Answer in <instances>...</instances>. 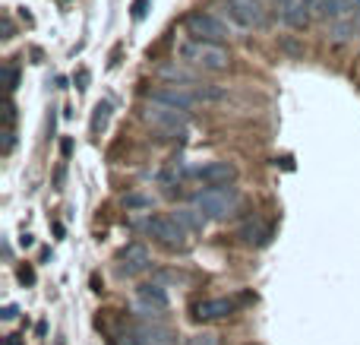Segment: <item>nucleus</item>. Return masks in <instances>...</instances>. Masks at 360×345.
<instances>
[{"instance_id": "obj_30", "label": "nucleus", "mask_w": 360, "mask_h": 345, "mask_svg": "<svg viewBox=\"0 0 360 345\" xmlns=\"http://www.w3.org/2000/svg\"><path fill=\"white\" fill-rule=\"evenodd\" d=\"M272 4H275V6H278V10H285V6H291V4H294V0H272Z\"/></svg>"}, {"instance_id": "obj_14", "label": "nucleus", "mask_w": 360, "mask_h": 345, "mask_svg": "<svg viewBox=\"0 0 360 345\" xmlns=\"http://www.w3.org/2000/svg\"><path fill=\"white\" fill-rule=\"evenodd\" d=\"M237 238L243 241V244H256V247H266L269 238H272V228L266 225V222L253 219V222H243L240 232H237Z\"/></svg>"}, {"instance_id": "obj_29", "label": "nucleus", "mask_w": 360, "mask_h": 345, "mask_svg": "<svg viewBox=\"0 0 360 345\" xmlns=\"http://www.w3.org/2000/svg\"><path fill=\"white\" fill-rule=\"evenodd\" d=\"M86 82H89V73L86 70H79V89H86Z\"/></svg>"}, {"instance_id": "obj_7", "label": "nucleus", "mask_w": 360, "mask_h": 345, "mask_svg": "<svg viewBox=\"0 0 360 345\" xmlns=\"http://www.w3.org/2000/svg\"><path fill=\"white\" fill-rule=\"evenodd\" d=\"M228 4V16L243 29H259L266 23V6L262 0H224Z\"/></svg>"}, {"instance_id": "obj_18", "label": "nucleus", "mask_w": 360, "mask_h": 345, "mask_svg": "<svg viewBox=\"0 0 360 345\" xmlns=\"http://www.w3.org/2000/svg\"><path fill=\"white\" fill-rule=\"evenodd\" d=\"M196 95L202 101H221L224 99V89L215 86V82H202V86H196Z\"/></svg>"}, {"instance_id": "obj_4", "label": "nucleus", "mask_w": 360, "mask_h": 345, "mask_svg": "<svg viewBox=\"0 0 360 345\" xmlns=\"http://www.w3.org/2000/svg\"><path fill=\"white\" fill-rule=\"evenodd\" d=\"M184 25H186V35L202 38V42H224V38L231 35V29H228L224 19H218L215 13H202V10L190 13V16L184 19Z\"/></svg>"}, {"instance_id": "obj_15", "label": "nucleus", "mask_w": 360, "mask_h": 345, "mask_svg": "<svg viewBox=\"0 0 360 345\" xmlns=\"http://www.w3.org/2000/svg\"><path fill=\"white\" fill-rule=\"evenodd\" d=\"M357 29H360V16L354 19V13H351V16H342V19H332L329 23V42L345 44L351 35H357Z\"/></svg>"}, {"instance_id": "obj_16", "label": "nucleus", "mask_w": 360, "mask_h": 345, "mask_svg": "<svg viewBox=\"0 0 360 345\" xmlns=\"http://www.w3.org/2000/svg\"><path fill=\"white\" fill-rule=\"evenodd\" d=\"M174 215L180 219V225H184L186 232H202V228H205V222H209L202 213H199L196 206H180Z\"/></svg>"}, {"instance_id": "obj_28", "label": "nucleus", "mask_w": 360, "mask_h": 345, "mask_svg": "<svg viewBox=\"0 0 360 345\" xmlns=\"http://www.w3.org/2000/svg\"><path fill=\"white\" fill-rule=\"evenodd\" d=\"M60 152H63V156H70V152H73V143H70V139H63V143H60Z\"/></svg>"}, {"instance_id": "obj_3", "label": "nucleus", "mask_w": 360, "mask_h": 345, "mask_svg": "<svg viewBox=\"0 0 360 345\" xmlns=\"http://www.w3.org/2000/svg\"><path fill=\"white\" fill-rule=\"evenodd\" d=\"M143 120L152 124L155 130H165V133H184L186 124H190V111H180V108H171V105H162V101H152L143 108Z\"/></svg>"}, {"instance_id": "obj_1", "label": "nucleus", "mask_w": 360, "mask_h": 345, "mask_svg": "<svg viewBox=\"0 0 360 345\" xmlns=\"http://www.w3.org/2000/svg\"><path fill=\"white\" fill-rule=\"evenodd\" d=\"M177 54L184 57L190 67H199V70H228L231 67V54L221 42H202V38H186L184 44L177 48Z\"/></svg>"}, {"instance_id": "obj_11", "label": "nucleus", "mask_w": 360, "mask_h": 345, "mask_svg": "<svg viewBox=\"0 0 360 345\" xmlns=\"http://www.w3.org/2000/svg\"><path fill=\"white\" fill-rule=\"evenodd\" d=\"M234 310H237L234 298H209V301L193 308V317H196V320H224V317H231Z\"/></svg>"}, {"instance_id": "obj_17", "label": "nucleus", "mask_w": 360, "mask_h": 345, "mask_svg": "<svg viewBox=\"0 0 360 345\" xmlns=\"http://www.w3.org/2000/svg\"><path fill=\"white\" fill-rule=\"evenodd\" d=\"M158 76H162V80H171V82H186V86H193V80H196L190 70L177 67V63H165V67L158 70Z\"/></svg>"}, {"instance_id": "obj_25", "label": "nucleus", "mask_w": 360, "mask_h": 345, "mask_svg": "<svg viewBox=\"0 0 360 345\" xmlns=\"http://www.w3.org/2000/svg\"><path fill=\"white\" fill-rule=\"evenodd\" d=\"M6 82H10V89H16V82H19L16 67H6Z\"/></svg>"}, {"instance_id": "obj_9", "label": "nucleus", "mask_w": 360, "mask_h": 345, "mask_svg": "<svg viewBox=\"0 0 360 345\" xmlns=\"http://www.w3.org/2000/svg\"><path fill=\"white\" fill-rule=\"evenodd\" d=\"M117 260H120V272H124V276H143V272L152 266L149 247H146V244H136V241H133V244H127L124 251H120Z\"/></svg>"}, {"instance_id": "obj_20", "label": "nucleus", "mask_w": 360, "mask_h": 345, "mask_svg": "<svg viewBox=\"0 0 360 345\" xmlns=\"http://www.w3.org/2000/svg\"><path fill=\"white\" fill-rule=\"evenodd\" d=\"M108 114H111V105H108V101H98V105H95V118H92V130L95 133L108 124Z\"/></svg>"}, {"instance_id": "obj_8", "label": "nucleus", "mask_w": 360, "mask_h": 345, "mask_svg": "<svg viewBox=\"0 0 360 345\" xmlns=\"http://www.w3.org/2000/svg\"><path fill=\"white\" fill-rule=\"evenodd\" d=\"M136 304H139V310H143L146 317H165V314H168V308H171L168 295H165V289H162L158 282L139 285V291H136Z\"/></svg>"}, {"instance_id": "obj_22", "label": "nucleus", "mask_w": 360, "mask_h": 345, "mask_svg": "<svg viewBox=\"0 0 360 345\" xmlns=\"http://www.w3.org/2000/svg\"><path fill=\"white\" fill-rule=\"evenodd\" d=\"M114 345H143V342H139V336L130 330V333H120V336H117V342H114Z\"/></svg>"}, {"instance_id": "obj_12", "label": "nucleus", "mask_w": 360, "mask_h": 345, "mask_svg": "<svg viewBox=\"0 0 360 345\" xmlns=\"http://www.w3.org/2000/svg\"><path fill=\"white\" fill-rule=\"evenodd\" d=\"M133 333L139 336V342L143 345H174V333H171L168 327H162V323L143 320V323L133 327Z\"/></svg>"}, {"instance_id": "obj_26", "label": "nucleus", "mask_w": 360, "mask_h": 345, "mask_svg": "<svg viewBox=\"0 0 360 345\" xmlns=\"http://www.w3.org/2000/svg\"><path fill=\"white\" fill-rule=\"evenodd\" d=\"M19 279H22L25 285H32V282H35V272H32L29 266H25V270H19Z\"/></svg>"}, {"instance_id": "obj_13", "label": "nucleus", "mask_w": 360, "mask_h": 345, "mask_svg": "<svg viewBox=\"0 0 360 345\" xmlns=\"http://www.w3.org/2000/svg\"><path fill=\"white\" fill-rule=\"evenodd\" d=\"M310 16H313V4L310 0H294L291 6H285L281 10V23L288 25V29H307L310 25Z\"/></svg>"}, {"instance_id": "obj_27", "label": "nucleus", "mask_w": 360, "mask_h": 345, "mask_svg": "<svg viewBox=\"0 0 360 345\" xmlns=\"http://www.w3.org/2000/svg\"><path fill=\"white\" fill-rule=\"evenodd\" d=\"M4 38H13V23H10V16H4Z\"/></svg>"}, {"instance_id": "obj_6", "label": "nucleus", "mask_w": 360, "mask_h": 345, "mask_svg": "<svg viewBox=\"0 0 360 345\" xmlns=\"http://www.w3.org/2000/svg\"><path fill=\"white\" fill-rule=\"evenodd\" d=\"M152 101H162V105H171V108H180V111H193L199 105V95L196 89H186V86H177V82H168V86H158L149 92Z\"/></svg>"}, {"instance_id": "obj_10", "label": "nucleus", "mask_w": 360, "mask_h": 345, "mask_svg": "<svg viewBox=\"0 0 360 345\" xmlns=\"http://www.w3.org/2000/svg\"><path fill=\"white\" fill-rule=\"evenodd\" d=\"M196 175L205 187H228V184H234L237 168L231 162H209L205 168H199Z\"/></svg>"}, {"instance_id": "obj_2", "label": "nucleus", "mask_w": 360, "mask_h": 345, "mask_svg": "<svg viewBox=\"0 0 360 345\" xmlns=\"http://www.w3.org/2000/svg\"><path fill=\"white\" fill-rule=\"evenodd\" d=\"M193 206L212 222H224L228 215H234V209L240 206V194L237 187H205L193 194Z\"/></svg>"}, {"instance_id": "obj_23", "label": "nucleus", "mask_w": 360, "mask_h": 345, "mask_svg": "<svg viewBox=\"0 0 360 345\" xmlns=\"http://www.w3.org/2000/svg\"><path fill=\"white\" fill-rule=\"evenodd\" d=\"M146 6H149V0H133V19H143Z\"/></svg>"}, {"instance_id": "obj_24", "label": "nucleus", "mask_w": 360, "mask_h": 345, "mask_svg": "<svg viewBox=\"0 0 360 345\" xmlns=\"http://www.w3.org/2000/svg\"><path fill=\"white\" fill-rule=\"evenodd\" d=\"M16 314H19L16 304H6V308L0 310V317H4V320H16Z\"/></svg>"}, {"instance_id": "obj_21", "label": "nucleus", "mask_w": 360, "mask_h": 345, "mask_svg": "<svg viewBox=\"0 0 360 345\" xmlns=\"http://www.w3.org/2000/svg\"><path fill=\"white\" fill-rule=\"evenodd\" d=\"M184 345H221V336L218 333H196V336H190Z\"/></svg>"}, {"instance_id": "obj_5", "label": "nucleus", "mask_w": 360, "mask_h": 345, "mask_svg": "<svg viewBox=\"0 0 360 345\" xmlns=\"http://www.w3.org/2000/svg\"><path fill=\"white\" fill-rule=\"evenodd\" d=\"M149 234L158 241V244L171 247V251H184L186 247V228L180 225L177 215H152L149 219Z\"/></svg>"}, {"instance_id": "obj_19", "label": "nucleus", "mask_w": 360, "mask_h": 345, "mask_svg": "<svg viewBox=\"0 0 360 345\" xmlns=\"http://www.w3.org/2000/svg\"><path fill=\"white\" fill-rule=\"evenodd\" d=\"M124 206L127 209H152L155 206V200L146 196V194H130V196H124Z\"/></svg>"}, {"instance_id": "obj_31", "label": "nucleus", "mask_w": 360, "mask_h": 345, "mask_svg": "<svg viewBox=\"0 0 360 345\" xmlns=\"http://www.w3.org/2000/svg\"><path fill=\"white\" fill-rule=\"evenodd\" d=\"M6 345H22V342H19V336H6Z\"/></svg>"}]
</instances>
